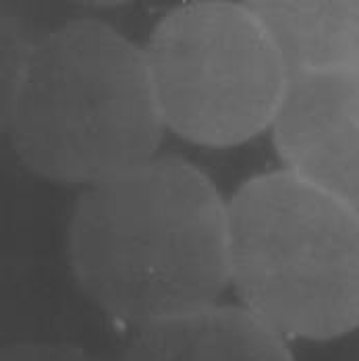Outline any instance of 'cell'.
<instances>
[{"label": "cell", "instance_id": "obj_1", "mask_svg": "<svg viewBox=\"0 0 359 361\" xmlns=\"http://www.w3.org/2000/svg\"><path fill=\"white\" fill-rule=\"evenodd\" d=\"M67 255L85 297L135 328L214 305L231 285L229 200L195 164L156 156L79 193Z\"/></svg>", "mask_w": 359, "mask_h": 361}, {"label": "cell", "instance_id": "obj_2", "mask_svg": "<svg viewBox=\"0 0 359 361\" xmlns=\"http://www.w3.org/2000/svg\"><path fill=\"white\" fill-rule=\"evenodd\" d=\"M2 127L34 175L83 189L156 158L166 131L144 46L90 17L36 39Z\"/></svg>", "mask_w": 359, "mask_h": 361}, {"label": "cell", "instance_id": "obj_3", "mask_svg": "<svg viewBox=\"0 0 359 361\" xmlns=\"http://www.w3.org/2000/svg\"><path fill=\"white\" fill-rule=\"evenodd\" d=\"M231 287L285 338L332 341L359 328V208L287 169L229 200Z\"/></svg>", "mask_w": 359, "mask_h": 361}, {"label": "cell", "instance_id": "obj_4", "mask_svg": "<svg viewBox=\"0 0 359 361\" xmlns=\"http://www.w3.org/2000/svg\"><path fill=\"white\" fill-rule=\"evenodd\" d=\"M166 129L233 147L270 129L288 69L248 2L195 0L169 11L144 46Z\"/></svg>", "mask_w": 359, "mask_h": 361}, {"label": "cell", "instance_id": "obj_5", "mask_svg": "<svg viewBox=\"0 0 359 361\" xmlns=\"http://www.w3.org/2000/svg\"><path fill=\"white\" fill-rule=\"evenodd\" d=\"M270 133L283 169L359 208V67L291 75Z\"/></svg>", "mask_w": 359, "mask_h": 361}, {"label": "cell", "instance_id": "obj_6", "mask_svg": "<svg viewBox=\"0 0 359 361\" xmlns=\"http://www.w3.org/2000/svg\"><path fill=\"white\" fill-rule=\"evenodd\" d=\"M116 361H295L287 341L243 305L214 303L138 326Z\"/></svg>", "mask_w": 359, "mask_h": 361}, {"label": "cell", "instance_id": "obj_7", "mask_svg": "<svg viewBox=\"0 0 359 361\" xmlns=\"http://www.w3.org/2000/svg\"><path fill=\"white\" fill-rule=\"evenodd\" d=\"M288 75L359 67V0H250Z\"/></svg>", "mask_w": 359, "mask_h": 361}, {"label": "cell", "instance_id": "obj_8", "mask_svg": "<svg viewBox=\"0 0 359 361\" xmlns=\"http://www.w3.org/2000/svg\"><path fill=\"white\" fill-rule=\"evenodd\" d=\"M36 39H30L28 32L15 17H2V106L13 98L19 79L28 67L30 54Z\"/></svg>", "mask_w": 359, "mask_h": 361}, {"label": "cell", "instance_id": "obj_9", "mask_svg": "<svg viewBox=\"0 0 359 361\" xmlns=\"http://www.w3.org/2000/svg\"><path fill=\"white\" fill-rule=\"evenodd\" d=\"M0 361H104L96 353L69 345V343H52V341H21L2 347Z\"/></svg>", "mask_w": 359, "mask_h": 361}]
</instances>
